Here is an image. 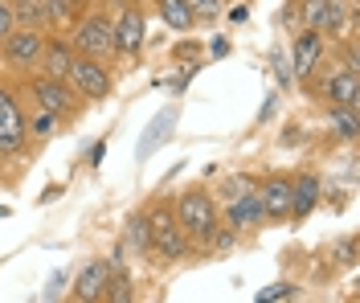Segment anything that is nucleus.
Instances as JSON below:
<instances>
[{
  "mask_svg": "<svg viewBox=\"0 0 360 303\" xmlns=\"http://www.w3.org/2000/svg\"><path fill=\"white\" fill-rule=\"evenodd\" d=\"M156 13H160V21L168 25V29H176V33H188L197 25L188 0H156Z\"/></svg>",
  "mask_w": 360,
  "mask_h": 303,
  "instance_id": "a211bd4d",
  "label": "nucleus"
},
{
  "mask_svg": "<svg viewBox=\"0 0 360 303\" xmlns=\"http://www.w3.org/2000/svg\"><path fill=\"white\" fill-rule=\"evenodd\" d=\"M172 123H176V111H160L156 123L148 127L143 143H139V156H148V152H152V148H156L160 140H168V136H172Z\"/></svg>",
  "mask_w": 360,
  "mask_h": 303,
  "instance_id": "aec40b11",
  "label": "nucleus"
},
{
  "mask_svg": "<svg viewBox=\"0 0 360 303\" xmlns=\"http://www.w3.org/2000/svg\"><path fill=\"white\" fill-rule=\"evenodd\" d=\"M299 295V287H291V283H274V287H266V291H258V299H295Z\"/></svg>",
  "mask_w": 360,
  "mask_h": 303,
  "instance_id": "393cba45",
  "label": "nucleus"
},
{
  "mask_svg": "<svg viewBox=\"0 0 360 303\" xmlns=\"http://www.w3.org/2000/svg\"><path fill=\"white\" fill-rule=\"evenodd\" d=\"M0 49H4V62L13 66V70H37L41 66V49H45V33H37V29H13L4 41H0Z\"/></svg>",
  "mask_w": 360,
  "mask_h": 303,
  "instance_id": "423d86ee",
  "label": "nucleus"
},
{
  "mask_svg": "<svg viewBox=\"0 0 360 303\" xmlns=\"http://www.w3.org/2000/svg\"><path fill=\"white\" fill-rule=\"evenodd\" d=\"M172 209H176V221H180V230L188 233V242H205L209 233L221 226V209H217L209 188H184Z\"/></svg>",
  "mask_w": 360,
  "mask_h": 303,
  "instance_id": "f257e3e1",
  "label": "nucleus"
},
{
  "mask_svg": "<svg viewBox=\"0 0 360 303\" xmlns=\"http://www.w3.org/2000/svg\"><path fill=\"white\" fill-rule=\"evenodd\" d=\"M74 46H70L62 33H45V49H41V66L37 70L49 74V78H70V66H74Z\"/></svg>",
  "mask_w": 360,
  "mask_h": 303,
  "instance_id": "f8f14e48",
  "label": "nucleus"
},
{
  "mask_svg": "<svg viewBox=\"0 0 360 303\" xmlns=\"http://www.w3.org/2000/svg\"><path fill=\"white\" fill-rule=\"evenodd\" d=\"M148 242H152V250L160 258H184L188 254V233L180 230L176 221V209H172V201H160L156 209L148 213Z\"/></svg>",
  "mask_w": 360,
  "mask_h": 303,
  "instance_id": "f03ea898",
  "label": "nucleus"
},
{
  "mask_svg": "<svg viewBox=\"0 0 360 303\" xmlns=\"http://www.w3.org/2000/svg\"><path fill=\"white\" fill-rule=\"evenodd\" d=\"M319 98H323L328 107H356V103H360L356 70H352V66H344V70L328 74V78H323V86H319Z\"/></svg>",
  "mask_w": 360,
  "mask_h": 303,
  "instance_id": "9b49d317",
  "label": "nucleus"
},
{
  "mask_svg": "<svg viewBox=\"0 0 360 303\" xmlns=\"http://www.w3.org/2000/svg\"><path fill=\"white\" fill-rule=\"evenodd\" d=\"M229 230H254V226H262V205H258V188H246L242 197H233L229 201V209L221 217Z\"/></svg>",
  "mask_w": 360,
  "mask_h": 303,
  "instance_id": "ddd939ff",
  "label": "nucleus"
},
{
  "mask_svg": "<svg viewBox=\"0 0 360 303\" xmlns=\"http://www.w3.org/2000/svg\"><path fill=\"white\" fill-rule=\"evenodd\" d=\"M332 115H328V123H332V136L336 140H356L360 131V111L356 107H328Z\"/></svg>",
  "mask_w": 360,
  "mask_h": 303,
  "instance_id": "6ab92c4d",
  "label": "nucleus"
},
{
  "mask_svg": "<svg viewBox=\"0 0 360 303\" xmlns=\"http://www.w3.org/2000/svg\"><path fill=\"white\" fill-rule=\"evenodd\" d=\"M225 197H229V201H233V197H242V193H246V188H250V181H246V176H233V181H225Z\"/></svg>",
  "mask_w": 360,
  "mask_h": 303,
  "instance_id": "bb28decb",
  "label": "nucleus"
},
{
  "mask_svg": "<svg viewBox=\"0 0 360 303\" xmlns=\"http://www.w3.org/2000/svg\"><path fill=\"white\" fill-rule=\"evenodd\" d=\"M25 140H29V131H25L21 98H17V91L0 86V156H17Z\"/></svg>",
  "mask_w": 360,
  "mask_h": 303,
  "instance_id": "39448f33",
  "label": "nucleus"
},
{
  "mask_svg": "<svg viewBox=\"0 0 360 303\" xmlns=\"http://www.w3.org/2000/svg\"><path fill=\"white\" fill-rule=\"evenodd\" d=\"M62 283H66V271L49 275V287H45V299H58V295H62Z\"/></svg>",
  "mask_w": 360,
  "mask_h": 303,
  "instance_id": "cd10ccee",
  "label": "nucleus"
},
{
  "mask_svg": "<svg viewBox=\"0 0 360 303\" xmlns=\"http://www.w3.org/2000/svg\"><path fill=\"white\" fill-rule=\"evenodd\" d=\"M323 8H328V0H303V4H299V25H303V29H315V33H319Z\"/></svg>",
  "mask_w": 360,
  "mask_h": 303,
  "instance_id": "5701e85b",
  "label": "nucleus"
},
{
  "mask_svg": "<svg viewBox=\"0 0 360 303\" xmlns=\"http://www.w3.org/2000/svg\"><path fill=\"white\" fill-rule=\"evenodd\" d=\"M291 181L295 176H283L274 172L258 185V205H262V221H287L291 217Z\"/></svg>",
  "mask_w": 360,
  "mask_h": 303,
  "instance_id": "6e6552de",
  "label": "nucleus"
},
{
  "mask_svg": "<svg viewBox=\"0 0 360 303\" xmlns=\"http://www.w3.org/2000/svg\"><path fill=\"white\" fill-rule=\"evenodd\" d=\"M45 13H49V29L62 33L70 25H78V17L86 13V0H45Z\"/></svg>",
  "mask_w": 360,
  "mask_h": 303,
  "instance_id": "f3484780",
  "label": "nucleus"
},
{
  "mask_svg": "<svg viewBox=\"0 0 360 303\" xmlns=\"http://www.w3.org/2000/svg\"><path fill=\"white\" fill-rule=\"evenodd\" d=\"M340 258H344V262H356V238H344V246H340Z\"/></svg>",
  "mask_w": 360,
  "mask_h": 303,
  "instance_id": "c85d7f7f",
  "label": "nucleus"
},
{
  "mask_svg": "<svg viewBox=\"0 0 360 303\" xmlns=\"http://www.w3.org/2000/svg\"><path fill=\"white\" fill-rule=\"evenodd\" d=\"M139 46H143V8L127 4L115 17V58H135Z\"/></svg>",
  "mask_w": 360,
  "mask_h": 303,
  "instance_id": "1a4fd4ad",
  "label": "nucleus"
},
{
  "mask_svg": "<svg viewBox=\"0 0 360 303\" xmlns=\"http://www.w3.org/2000/svg\"><path fill=\"white\" fill-rule=\"evenodd\" d=\"M188 8H193L197 21H217L221 8H225V0H188Z\"/></svg>",
  "mask_w": 360,
  "mask_h": 303,
  "instance_id": "b1692460",
  "label": "nucleus"
},
{
  "mask_svg": "<svg viewBox=\"0 0 360 303\" xmlns=\"http://www.w3.org/2000/svg\"><path fill=\"white\" fill-rule=\"evenodd\" d=\"M13 29H17V21H13V8H8V0H0V41H4Z\"/></svg>",
  "mask_w": 360,
  "mask_h": 303,
  "instance_id": "a878e982",
  "label": "nucleus"
},
{
  "mask_svg": "<svg viewBox=\"0 0 360 303\" xmlns=\"http://www.w3.org/2000/svg\"><path fill=\"white\" fill-rule=\"evenodd\" d=\"M13 8V21L17 29H37V33H49V13H45V0H8Z\"/></svg>",
  "mask_w": 360,
  "mask_h": 303,
  "instance_id": "dca6fc26",
  "label": "nucleus"
},
{
  "mask_svg": "<svg viewBox=\"0 0 360 303\" xmlns=\"http://www.w3.org/2000/svg\"><path fill=\"white\" fill-rule=\"evenodd\" d=\"M315 201H319V181H315L311 172H303V176H295L291 181V217H307L315 209Z\"/></svg>",
  "mask_w": 360,
  "mask_h": 303,
  "instance_id": "2eb2a0df",
  "label": "nucleus"
},
{
  "mask_svg": "<svg viewBox=\"0 0 360 303\" xmlns=\"http://www.w3.org/2000/svg\"><path fill=\"white\" fill-rule=\"evenodd\" d=\"M127 242H131L135 254H148L152 242H148V213H131L127 217Z\"/></svg>",
  "mask_w": 360,
  "mask_h": 303,
  "instance_id": "4be33fe9",
  "label": "nucleus"
},
{
  "mask_svg": "<svg viewBox=\"0 0 360 303\" xmlns=\"http://www.w3.org/2000/svg\"><path fill=\"white\" fill-rule=\"evenodd\" d=\"M74 53H82V58H111L115 53V17L107 13H82L78 25H74Z\"/></svg>",
  "mask_w": 360,
  "mask_h": 303,
  "instance_id": "7ed1b4c3",
  "label": "nucleus"
},
{
  "mask_svg": "<svg viewBox=\"0 0 360 303\" xmlns=\"http://www.w3.org/2000/svg\"><path fill=\"white\" fill-rule=\"evenodd\" d=\"M25 131H29L33 140H49V136L58 131V115L45 111V107H37L33 115H25Z\"/></svg>",
  "mask_w": 360,
  "mask_h": 303,
  "instance_id": "412c9836",
  "label": "nucleus"
},
{
  "mask_svg": "<svg viewBox=\"0 0 360 303\" xmlns=\"http://www.w3.org/2000/svg\"><path fill=\"white\" fill-rule=\"evenodd\" d=\"M74 91L82 94L86 103H98V98H107L111 94V74H107V66L98 62V58H74V66H70V78H66Z\"/></svg>",
  "mask_w": 360,
  "mask_h": 303,
  "instance_id": "0eeeda50",
  "label": "nucleus"
},
{
  "mask_svg": "<svg viewBox=\"0 0 360 303\" xmlns=\"http://www.w3.org/2000/svg\"><path fill=\"white\" fill-rule=\"evenodd\" d=\"M103 287H107V262H86V266L78 271L74 287H70V299L98 303V299H103Z\"/></svg>",
  "mask_w": 360,
  "mask_h": 303,
  "instance_id": "4468645a",
  "label": "nucleus"
},
{
  "mask_svg": "<svg viewBox=\"0 0 360 303\" xmlns=\"http://www.w3.org/2000/svg\"><path fill=\"white\" fill-rule=\"evenodd\" d=\"M319 62H323V33H315V29H303V33L295 37V46H291L295 78H299V82H307V78L319 70Z\"/></svg>",
  "mask_w": 360,
  "mask_h": 303,
  "instance_id": "9d476101",
  "label": "nucleus"
},
{
  "mask_svg": "<svg viewBox=\"0 0 360 303\" xmlns=\"http://www.w3.org/2000/svg\"><path fill=\"white\" fill-rule=\"evenodd\" d=\"M29 91H33V98H37V107L53 111L58 119H70V115H78V111L86 107V98L74 91L66 78H49V74H37V78H29Z\"/></svg>",
  "mask_w": 360,
  "mask_h": 303,
  "instance_id": "20e7f679",
  "label": "nucleus"
}]
</instances>
